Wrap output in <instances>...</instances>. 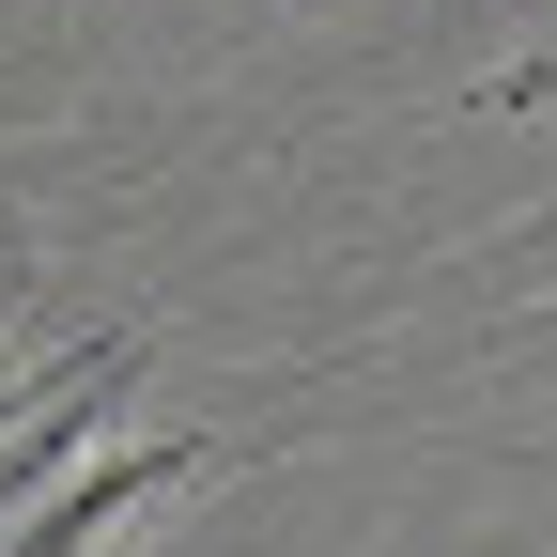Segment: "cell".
<instances>
[{"label":"cell","mask_w":557,"mask_h":557,"mask_svg":"<svg viewBox=\"0 0 557 557\" xmlns=\"http://www.w3.org/2000/svg\"><path fill=\"white\" fill-rule=\"evenodd\" d=\"M156 480H201V449H94V403H47L32 434H0V557H94V527Z\"/></svg>","instance_id":"1"}]
</instances>
